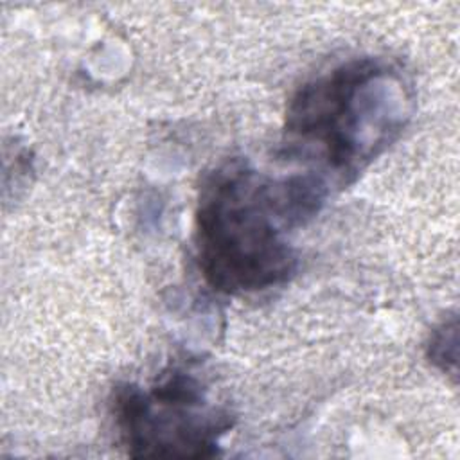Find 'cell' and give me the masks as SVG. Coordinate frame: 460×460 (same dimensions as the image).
<instances>
[{"mask_svg":"<svg viewBox=\"0 0 460 460\" xmlns=\"http://www.w3.org/2000/svg\"><path fill=\"white\" fill-rule=\"evenodd\" d=\"M329 183L316 172L268 176L230 158L203 180L194 246L203 280L223 295H248L291 279L298 257L286 234L323 207Z\"/></svg>","mask_w":460,"mask_h":460,"instance_id":"cell-1","label":"cell"},{"mask_svg":"<svg viewBox=\"0 0 460 460\" xmlns=\"http://www.w3.org/2000/svg\"><path fill=\"white\" fill-rule=\"evenodd\" d=\"M413 92L402 70L377 56L350 58L307 79L288 101L282 153L316 165L327 183L352 181L404 131Z\"/></svg>","mask_w":460,"mask_h":460,"instance_id":"cell-2","label":"cell"},{"mask_svg":"<svg viewBox=\"0 0 460 460\" xmlns=\"http://www.w3.org/2000/svg\"><path fill=\"white\" fill-rule=\"evenodd\" d=\"M110 411L120 444L137 458H210L234 420L208 401L203 379L189 365H169L149 386L122 383Z\"/></svg>","mask_w":460,"mask_h":460,"instance_id":"cell-3","label":"cell"},{"mask_svg":"<svg viewBox=\"0 0 460 460\" xmlns=\"http://www.w3.org/2000/svg\"><path fill=\"white\" fill-rule=\"evenodd\" d=\"M456 350H458V327L456 316L444 320L433 332L428 343L429 361L444 374L456 376Z\"/></svg>","mask_w":460,"mask_h":460,"instance_id":"cell-4","label":"cell"}]
</instances>
